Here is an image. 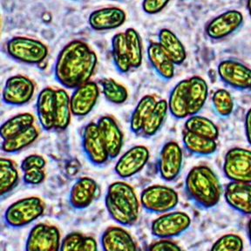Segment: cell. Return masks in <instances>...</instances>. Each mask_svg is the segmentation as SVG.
Wrapping results in <instances>:
<instances>
[{
    "instance_id": "obj_1",
    "label": "cell",
    "mask_w": 251,
    "mask_h": 251,
    "mask_svg": "<svg viewBox=\"0 0 251 251\" xmlns=\"http://www.w3.org/2000/svg\"><path fill=\"white\" fill-rule=\"evenodd\" d=\"M97 64V55L87 44L73 40L63 47L56 59L55 79L63 87L75 90L91 81Z\"/></svg>"
},
{
    "instance_id": "obj_2",
    "label": "cell",
    "mask_w": 251,
    "mask_h": 251,
    "mask_svg": "<svg viewBox=\"0 0 251 251\" xmlns=\"http://www.w3.org/2000/svg\"><path fill=\"white\" fill-rule=\"evenodd\" d=\"M185 192L196 206L209 209L219 203L224 189L216 173L208 166L198 165L186 176Z\"/></svg>"
},
{
    "instance_id": "obj_3",
    "label": "cell",
    "mask_w": 251,
    "mask_h": 251,
    "mask_svg": "<svg viewBox=\"0 0 251 251\" xmlns=\"http://www.w3.org/2000/svg\"><path fill=\"white\" fill-rule=\"evenodd\" d=\"M105 206L110 217L121 226L131 227L137 223L141 201L133 187L125 181H114L109 185Z\"/></svg>"
},
{
    "instance_id": "obj_4",
    "label": "cell",
    "mask_w": 251,
    "mask_h": 251,
    "mask_svg": "<svg viewBox=\"0 0 251 251\" xmlns=\"http://www.w3.org/2000/svg\"><path fill=\"white\" fill-rule=\"evenodd\" d=\"M46 205L42 199L30 196L16 201L4 212V222L9 227L20 228L32 224L42 216Z\"/></svg>"
},
{
    "instance_id": "obj_5",
    "label": "cell",
    "mask_w": 251,
    "mask_h": 251,
    "mask_svg": "<svg viewBox=\"0 0 251 251\" xmlns=\"http://www.w3.org/2000/svg\"><path fill=\"white\" fill-rule=\"evenodd\" d=\"M6 51L12 59L27 65H39L48 56V48L43 42L21 36L8 40Z\"/></svg>"
},
{
    "instance_id": "obj_6",
    "label": "cell",
    "mask_w": 251,
    "mask_h": 251,
    "mask_svg": "<svg viewBox=\"0 0 251 251\" xmlns=\"http://www.w3.org/2000/svg\"><path fill=\"white\" fill-rule=\"evenodd\" d=\"M140 201L146 211L162 215L173 211L179 203V195L164 185H152L142 190Z\"/></svg>"
},
{
    "instance_id": "obj_7",
    "label": "cell",
    "mask_w": 251,
    "mask_h": 251,
    "mask_svg": "<svg viewBox=\"0 0 251 251\" xmlns=\"http://www.w3.org/2000/svg\"><path fill=\"white\" fill-rule=\"evenodd\" d=\"M191 224L192 220L186 212L173 210L153 220L151 233L158 239H172L187 231Z\"/></svg>"
},
{
    "instance_id": "obj_8",
    "label": "cell",
    "mask_w": 251,
    "mask_h": 251,
    "mask_svg": "<svg viewBox=\"0 0 251 251\" xmlns=\"http://www.w3.org/2000/svg\"><path fill=\"white\" fill-rule=\"evenodd\" d=\"M223 170L230 181L251 183V150L239 147L229 149L224 156Z\"/></svg>"
},
{
    "instance_id": "obj_9",
    "label": "cell",
    "mask_w": 251,
    "mask_h": 251,
    "mask_svg": "<svg viewBox=\"0 0 251 251\" xmlns=\"http://www.w3.org/2000/svg\"><path fill=\"white\" fill-rule=\"evenodd\" d=\"M83 151L87 160L95 166L106 164L110 157L98 124L89 122L81 133Z\"/></svg>"
},
{
    "instance_id": "obj_10",
    "label": "cell",
    "mask_w": 251,
    "mask_h": 251,
    "mask_svg": "<svg viewBox=\"0 0 251 251\" xmlns=\"http://www.w3.org/2000/svg\"><path fill=\"white\" fill-rule=\"evenodd\" d=\"M61 241L58 227L48 224H36L28 234L25 251H60Z\"/></svg>"
},
{
    "instance_id": "obj_11",
    "label": "cell",
    "mask_w": 251,
    "mask_h": 251,
    "mask_svg": "<svg viewBox=\"0 0 251 251\" xmlns=\"http://www.w3.org/2000/svg\"><path fill=\"white\" fill-rule=\"evenodd\" d=\"M219 78L226 86L238 91L251 90V68L236 59H224L217 67Z\"/></svg>"
},
{
    "instance_id": "obj_12",
    "label": "cell",
    "mask_w": 251,
    "mask_h": 251,
    "mask_svg": "<svg viewBox=\"0 0 251 251\" xmlns=\"http://www.w3.org/2000/svg\"><path fill=\"white\" fill-rule=\"evenodd\" d=\"M35 92V85L23 75L7 78L2 91V100L8 106H24L30 102Z\"/></svg>"
},
{
    "instance_id": "obj_13",
    "label": "cell",
    "mask_w": 251,
    "mask_h": 251,
    "mask_svg": "<svg viewBox=\"0 0 251 251\" xmlns=\"http://www.w3.org/2000/svg\"><path fill=\"white\" fill-rule=\"evenodd\" d=\"M183 167V151L176 141H169L162 147L158 159V171L162 180L174 181Z\"/></svg>"
},
{
    "instance_id": "obj_14",
    "label": "cell",
    "mask_w": 251,
    "mask_h": 251,
    "mask_svg": "<svg viewBox=\"0 0 251 251\" xmlns=\"http://www.w3.org/2000/svg\"><path fill=\"white\" fill-rule=\"evenodd\" d=\"M149 158L150 153L147 147L133 146L118 159L114 166V172L122 179L131 178L145 168Z\"/></svg>"
},
{
    "instance_id": "obj_15",
    "label": "cell",
    "mask_w": 251,
    "mask_h": 251,
    "mask_svg": "<svg viewBox=\"0 0 251 251\" xmlns=\"http://www.w3.org/2000/svg\"><path fill=\"white\" fill-rule=\"evenodd\" d=\"M243 21L242 12L237 10H228L212 19L205 26V33L212 40H221L239 30Z\"/></svg>"
},
{
    "instance_id": "obj_16",
    "label": "cell",
    "mask_w": 251,
    "mask_h": 251,
    "mask_svg": "<svg viewBox=\"0 0 251 251\" xmlns=\"http://www.w3.org/2000/svg\"><path fill=\"white\" fill-rule=\"evenodd\" d=\"M100 96V88L94 81L75 88L70 96L71 108L74 116L85 117L96 106Z\"/></svg>"
},
{
    "instance_id": "obj_17",
    "label": "cell",
    "mask_w": 251,
    "mask_h": 251,
    "mask_svg": "<svg viewBox=\"0 0 251 251\" xmlns=\"http://www.w3.org/2000/svg\"><path fill=\"white\" fill-rule=\"evenodd\" d=\"M227 205L243 216H251V183L230 181L224 191Z\"/></svg>"
},
{
    "instance_id": "obj_18",
    "label": "cell",
    "mask_w": 251,
    "mask_h": 251,
    "mask_svg": "<svg viewBox=\"0 0 251 251\" xmlns=\"http://www.w3.org/2000/svg\"><path fill=\"white\" fill-rule=\"evenodd\" d=\"M126 20V14L121 8L104 7L91 13L88 24L94 31H109L121 27Z\"/></svg>"
},
{
    "instance_id": "obj_19",
    "label": "cell",
    "mask_w": 251,
    "mask_h": 251,
    "mask_svg": "<svg viewBox=\"0 0 251 251\" xmlns=\"http://www.w3.org/2000/svg\"><path fill=\"white\" fill-rule=\"evenodd\" d=\"M96 180L88 176L80 177L71 188L69 202L75 209H85L93 203L98 193Z\"/></svg>"
},
{
    "instance_id": "obj_20",
    "label": "cell",
    "mask_w": 251,
    "mask_h": 251,
    "mask_svg": "<svg viewBox=\"0 0 251 251\" xmlns=\"http://www.w3.org/2000/svg\"><path fill=\"white\" fill-rule=\"evenodd\" d=\"M97 124L105 141L110 159L117 158L122 152L124 142L123 133L120 126L115 119L109 115L100 118Z\"/></svg>"
},
{
    "instance_id": "obj_21",
    "label": "cell",
    "mask_w": 251,
    "mask_h": 251,
    "mask_svg": "<svg viewBox=\"0 0 251 251\" xmlns=\"http://www.w3.org/2000/svg\"><path fill=\"white\" fill-rule=\"evenodd\" d=\"M103 251H139L137 243L129 232L122 227H108L100 239Z\"/></svg>"
},
{
    "instance_id": "obj_22",
    "label": "cell",
    "mask_w": 251,
    "mask_h": 251,
    "mask_svg": "<svg viewBox=\"0 0 251 251\" xmlns=\"http://www.w3.org/2000/svg\"><path fill=\"white\" fill-rule=\"evenodd\" d=\"M56 90L46 87L39 92L36 102V113L39 124L45 131L55 128Z\"/></svg>"
},
{
    "instance_id": "obj_23",
    "label": "cell",
    "mask_w": 251,
    "mask_h": 251,
    "mask_svg": "<svg viewBox=\"0 0 251 251\" xmlns=\"http://www.w3.org/2000/svg\"><path fill=\"white\" fill-rule=\"evenodd\" d=\"M148 59L151 67L164 80H170L175 76L176 65L158 42H150L148 47Z\"/></svg>"
},
{
    "instance_id": "obj_24",
    "label": "cell",
    "mask_w": 251,
    "mask_h": 251,
    "mask_svg": "<svg viewBox=\"0 0 251 251\" xmlns=\"http://www.w3.org/2000/svg\"><path fill=\"white\" fill-rule=\"evenodd\" d=\"M169 111L176 120L189 117L188 114V78L182 79L174 86L169 94Z\"/></svg>"
},
{
    "instance_id": "obj_25",
    "label": "cell",
    "mask_w": 251,
    "mask_h": 251,
    "mask_svg": "<svg viewBox=\"0 0 251 251\" xmlns=\"http://www.w3.org/2000/svg\"><path fill=\"white\" fill-rule=\"evenodd\" d=\"M208 97V86L200 76L188 78V114L196 115L202 110Z\"/></svg>"
},
{
    "instance_id": "obj_26",
    "label": "cell",
    "mask_w": 251,
    "mask_h": 251,
    "mask_svg": "<svg viewBox=\"0 0 251 251\" xmlns=\"http://www.w3.org/2000/svg\"><path fill=\"white\" fill-rule=\"evenodd\" d=\"M158 43L161 45L176 66H180L185 62L187 59L186 48L176 34L171 30L167 28L160 30L158 33Z\"/></svg>"
},
{
    "instance_id": "obj_27",
    "label": "cell",
    "mask_w": 251,
    "mask_h": 251,
    "mask_svg": "<svg viewBox=\"0 0 251 251\" xmlns=\"http://www.w3.org/2000/svg\"><path fill=\"white\" fill-rule=\"evenodd\" d=\"M182 143L186 150L196 156H209L216 153L218 144L215 140L185 131Z\"/></svg>"
},
{
    "instance_id": "obj_28",
    "label": "cell",
    "mask_w": 251,
    "mask_h": 251,
    "mask_svg": "<svg viewBox=\"0 0 251 251\" xmlns=\"http://www.w3.org/2000/svg\"><path fill=\"white\" fill-rule=\"evenodd\" d=\"M169 113L168 101L166 100H158L149 114L141 134L147 138L154 136L161 130Z\"/></svg>"
},
{
    "instance_id": "obj_29",
    "label": "cell",
    "mask_w": 251,
    "mask_h": 251,
    "mask_svg": "<svg viewBox=\"0 0 251 251\" xmlns=\"http://www.w3.org/2000/svg\"><path fill=\"white\" fill-rule=\"evenodd\" d=\"M185 131L196 133L201 136L217 141L219 138V128L208 118L199 114L191 115L187 118L184 124Z\"/></svg>"
},
{
    "instance_id": "obj_30",
    "label": "cell",
    "mask_w": 251,
    "mask_h": 251,
    "mask_svg": "<svg viewBox=\"0 0 251 251\" xmlns=\"http://www.w3.org/2000/svg\"><path fill=\"white\" fill-rule=\"evenodd\" d=\"M156 102L153 95H145L139 100L130 116V130L132 133H141L143 126Z\"/></svg>"
},
{
    "instance_id": "obj_31",
    "label": "cell",
    "mask_w": 251,
    "mask_h": 251,
    "mask_svg": "<svg viewBox=\"0 0 251 251\" xmlns=\"http://www.w3.org/2000/svg\"><path fill=\"white\" fill-rule=\"evenodd\" d=\"M34 116L30 113H22L8 119L0 128L2 140H7L34 126Z\"/></svg>"
},
{
    "instance_id": "obj_32",
    "label": "cell",
    "mask_w": 251,
    "mask_h": 251,
    "mask_svg": "<svg viewBox=\"0 0 251 251\" xmlns=\"http://www.w3.org/2000/svg\"><path fill=\"white\" fill-rule=\"evenodd\" d=\"M112 56L114 66L121 74H127L132 69L124 32H119L113 37Z\"/></svg>"
},
{
    "instance_id": "obj_33",
    "label": "cell",
    "mask_w": 251,
    "mask_h": 251,
    "mask_svg": "<svg viewBox=\"0 0 251 251\" xmlns=\"http://www.w3.org/2000/svg\"><path fill=\"white\" fill-rule=\"evenodd\" d=\"M39 131L35 126L17 134L13 137L2 141L1 149L6 153H17L31 146L39 137Z\"/></svg>"
},
{
    "instance_id": "obj_34",
    "label": "cell",
    "mask_w": 251,
    "mask_h": 251,
    "mask_svg": "<svg viewBox=\"0 0 251 251\" xmlns=\"http://www.w3.org/2000/svg\"><path fill=\"white\" fill-rule=\"evenodd\" d=\"M20 181L15 163L7 158L0 159V195L2 197L12 192Z\"/></svg>"
},
{
    "instance_id": "obj_35",
    "label": "cell",
    "mask_w": 251,
    "mask_h": 251,
    "mask_svg": "<svg viewBox=\"0 0 251 251\" xmlns=\"http://www.w3.org/2000/svg\"><path fill=\"white\" fill-rule=\"evenodd\" d=\"M73 113L71 108L70 96L65 89L56 90L55 129H67L71 123Z\"/></svg>"
},
{
    "instance_id": "obj_36",
    "label": "cell",
    "mask_w": 251,
    "mask_h": 251,
    "mask_svg": "<svg viewBox=\"0 0 251 251\" xmlns=\"http://www.w3.org/2000/svg\"><path fill=\"white\" fill-rule=\"evenodd\" d=\"M100 84L101 86L102 94L106 100L112 104L122 105L128 98L127 89L123 85L114 80V78H102Z\"/></svg>"
},
{
    "instance_id": "obj_37",
    "label": "cell",
    "mask_w": 251,
    "mask_h": 251,
    "mask_svg": "<svg viewBox=\"0 0 251 251\" xmlns=\"http://www.w3.org/2000/svg\"><path fill=\"white\" fill-rule=\"evenodd\" d=\"M124 33L131 67L133 69H136L141 67L143 60V48L141 36L133 28H127Z\"/></svg>"
},
{
    "instance_id": "obj_38",
    "label": "cell",
    "mask_w": 251,
    "mask_h": 251,
    "mask_svg": "<svg viewBox=\"0 0 251 251\" xmlns=\"http://www.w3.org/2000/svg\"><path fill=\"white\" fill-rule=\"evenodd\" d=\"M212 106L219 117L227 118L234 112L235 101L231 94L224 88L217 89L212 96Z\"/></svg>"
},
{
    "instance_id": "obj_39",
    "label": "cell",
    "mask_w": 251,
    "mask_h": 251,
    "mask_svg": "<svg viewBox=\"0 0 251 251\" xmlns=\"http://www.w3.org/2000/svg\"><path fill=\"white\" fill-rule=\"evenodd\" d=\"M244 243L240 235L226 234L216 240L210 251H243Z\"/></svg>"
},
{
    "instance_id": "obj_40",
    "label": "cell",
    "mask_w": 251,
    "mask_h": 251,
    "mask_svg": "<svg viewBox=\"0 0 251 251\" xmlns=\"http://www.w3.org/2000/svg\"><path fill=\"white\" fill-rule=\"evenodd\" d=\"M84 236L85 235L79 232H71L67 234L61 241L60 251H77Z\"/></svg>"
},
{
    "instance_id": "obj_41",
    "label": "cell",
    "mask_w": 251,
    "mask_h": 251,
    "mask_svg": "<svg viewBox=\"0 0 251 251\" xmlns=\"http://www.w3.org/2000/svg\"><path fill=\"white\" fill-rule=\"evenodd\" d=\"M46 165H47V161L42 155L33 153V154L28 155L21 162L20 169L22 170V172L31 169H45Z\"/></svg>"
},
{
    "instance_id": "obj_42",
    "label": "cell",
    "mask_w": 251,
    "mask_h": 251,
    "mask_svg": "<svg viewBox=\"0 0 251 251\" xmlns=\"http://www.w3.org/2000/svg\"><path fill=\"white\" fill-rule=\"evenodd\" d=\"M46 179V172L43 169H31L23 172V181L26 185L36 186L41 184Z\"/></svg>"
},
{
    "instance_id": "obj_43",
    "label": "cell",
    "mask_w": 251,
    "mask_h": 251,
    "mask_svg": "<svg viewBox=\"0 0 251 251\" xmlns=\"http://www.w3.org/2000/svg\"><path fill=\"white\" fill-rule=\"evenodd\" d=\"M171 0H143L142 9L149 15L161 12Z\"/></svg>"
},
{
    "instance_id": "obj_44",
    "label": "cell",
    "mask_w": 251,
    "mask_h": 251,
    "mask_svg": "<svg viewBox=\"0 0 251 251\" xmlns=\"http://www.w3.org/2000/svg\"><path fill=\"white\" fill-rule=\"evenodd\" d=\"M149 251H183V250L171 239H158L149 246Z\"/></svg>"
},
{
    "instance_id": "obj_45",
    "label": "cell",
    "mask_w": 251,
    "mask_h": 251,
    "mask_svg": "<svg viewBox=\"0 0 251 251\" xmlns=\"http://www.w3.org/2000/svg\"><path fill=\"white\" fill-rule=\"evenodd\" d=\"M77 251H98L97 241L92 236H84Z\"/></svg>"
},
{
    "instance_id": "obj_46",
    "label": "cell",
    "mask_w": 251,
    "mask_h": 251,
    "mask_svg": "<svg viewBox=\"0 0 251 251\" xmlns=\"http://www.w3.org/2000/svg\"><path fill=\"white\" fill-rule=\"evenodd\" d=\"M244 128H245V135H246L248 143L251 146V108L248 110L247 114L245 115Z\"/></svg>"
},
{
    "instance_id": "obj_47",
    "label": "cell",
    "mask_w": 251,
    "mask_h": 251,
    "mask_svg": "<svg viewBox=\"0 0 251 251\" xmlns=\"http://www.w3.org/2000/svg\"><path fill=\"white\" fill-rule=\"evenodd\" d=\"M247 233L248 237H249V241H250V243H251V217H250V219H249V221H248Z\"/></svg>"
},
{
    "instance_id": "obj_48",
    "label": "cell",
    "mask_w": 251,
    "mask_h": 251,
    "mask_svg": "<svg viewBox=\"0 0 251 251\" xmlns=\"http://www.w3.org/2000/svg\"><path fill=\"white\" fill-rule=\"evenodd\" d=\"M247 9L249 14H250L251 18V0H247Z\"/></svg>"
}]
</instances>
